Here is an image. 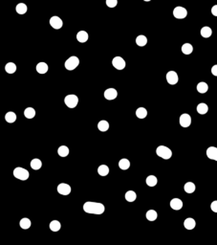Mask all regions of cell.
Segmentation results:
<instances>
[{
    "instance_id": "6da1fadb",
    "label": "cell",
    "mask_w": 217,
    "mask_h": 245,
    "mask_svg": "<svg viewBox=\"0 0 217 245\" xmlns=\"http://www.w3.org/2000/svg\"><path fill=\"white\" fill-rule=\"evenodd\" d=\"M83 211L85 213L92 214V215H102L105 211V205L101 204V203L88 201V202L84 203Z\"/></svg>"
},
{
    "instance_id": "7a4b0ae2",
    "label": "cell",
    "mask_w": 217,
    "mask_h": 245,
    "mask_svg": "<svg viewBox=\"0 0 217 245\" xmlns=\"http://www.w3.org/2000/svg\"><path fill=\"white\" fill-rule=\"evenodd\" d=\"M156 153L159 157L164 159V160H168L171 158L172 156V151L169 147H166V146H159L157 148H156Z\"/></svg>"
},
{
    "instance_id": "3957f363",
    "label": "cell",
    "mask_w": 217,
    "mask_h": 245,
    "mask_svg": "<svg viewBox=\"0 0 217 245\" xmlns=\"http://www.w3.org/2000/svg\"><path fill=\"white\" fill-rule=\"evenodd\" d=\"M14 176L17 179L19 180H22V181H25L27 180L30 176V173L29 171L26 170V169H23V168H20V167H17L14 170Z\"/></svg>"
},
{
    "instance_id": "277c9868",
    "label": "cell",
    "mask_w": 217,
    "mask_h": 245,
    "mask_svg": "<svg viewBox=\"0 0 217 245\" xmlns=\"http://www.w3.org/2000/svg\"><path fill=\"white\" fill-rule=\"evenodd\" d=\"M79 64H80L79 58L73 56V57H70L65 61L64 66L67 70H69V71H73V70H75L77 66H79Z\"/></svg>"
},
{
    "instance_id": "5b68a950",
    "label": "cell",
    "mask_w": 217,
    "mask_h": 245,
    "mask_svg": "<svg viewBox=\"0 0 217 245\" xmlns=\"http://www.w3.org/2000/svg\"><path fill=\"white\" fill-rule=\"evenodd\" d=\"M64 102L67 106V107L75 108L77 106V103H79V98H77V96H76L74 94L67 95L64 98Z\"/></svg>"
},
{
    "instance_id": "8992f818",
    "label": "cell",
    "mask_w": 217,
    "mask_h": 245,
    "mask_svg": "<svg viewBox=\"0 0 217 245\" xmlns=\"http://www.w3.org/2000/svg\"><path fill=\"white\" fill-rule=\"evenodd\" d=\"M173 15H174V17H176V18L178 19H183L185 18V17H187V11L186 10L185 8L183 7H176L174 10H173Z\"/></svg>"
},
{
    "instance_id": "52a82bcc",
    "label": "cell",
    "mask_w": 217,
    "mask_h": 245,
    "mask_svg": "<svg viewBox=\"0 0 217 245\" xmlns=\"http://www.w3.org/2000/svg\"><path fill=\"white\" fill-rule=\"evenodd\" d=\"M112 65L118 70H123L125 68L126 63H125L124 59L121 57H115L112 60Z\"/></svg>"
},
{
    "instance_id": "ba28073f",
    "label": "cell",
    "mask_w": 217,
    "mask_h": 245,
    "mask_svg": "<svg viewBox=\"0 0 217 245\" xmlns=\"http://www.w3.org/2000/svg\"><path fill=\"white\" fill-rule=\"evenodd\" d=\"M49 23H50V25L52 26V27H53L54 29H56V30L60 29L63 26V22H62L61 18L58 17V16H57V15L52 16L50 18Z\"/></svg>"
},
{
    "instance_id": "9c48e42d",
    "label": "cell",
    "mask_w": 217,
    "mask_h": 245,
    "mask_svg": "<svg viewBox=\"0 0 217 245\" xmlns=\"http://www.w3.org/2000/svg\"><path fill=\"white\" fill-rule=\"evenodd\" d=\"M57 192L62 195H68L71 192V187L66 183H60L57 188Z\"/></svg>"
},
{
    "instance_id": "30bf717a",
    "label": "cell",
    "mask_w": 217,
    "mask_h": 245,
    "mask_svg": "<svg viewBox=\"0 0 217 245\" xmlns=\"http://www.w3.org/2000/svg\"><path fill=\"white\" fill-rule=\"evenodd\" d=\"M179 122H180L181 127H188L190 125H191V117H190L188 114H187V113H184V114H182L180 116Z\"/></svg>"
},
{
    "instance_id": "8fae6325",
    "label": "cell",
    "mask_w": 217,
    "mask_h": 245,
    "mask_svg": "<svg viewBox=\"0 0 217 245\" xmlns=\"http://www.w3.org/2000/svg\"><path fill=\"white\" fill-rule=\"evenodd\" d=\"M167 81L169 84L171 85H175L178 81H179V77L175 71H169L167 74Z\"/></svg>"
},
{
    "instance_id": "7c38bea8",
    "label": "cell",
    "mask_w": 217,
    "mask_h": 245,
    "mask_svg": "<svg viewBox=\"0 0 217 245\" xmlns=\"http://www.w3.org/2000/svg\"><path fill=\"white\" fill-rule=\"evenodd\" d=\"M105 98L108 101H113L117 98L118 96V92L115 88H108L105 91Z\"/></svg>"
},
{
    "instance_id": "4fadbf2b",
    "label": "cell",
    "mask_w": 217,
    "mask_h": 245,
    "mask_svg": "<svg viewBox=\"0 0 217 245\" xmlns=\"http://www.w3.org/2000/svg\"><path fill=\"white\" fill-rule=\"evenodd\" d=\"M207 158H210L211 160L217 161V147H207Z\"/></svg>"
},
{
    "instance_id": "5bb4252c",
    "label": "cell",
    "mask_w": 217,
    "mask_h": 245,
    "mask_svg": "<svg viewBox=\"0 0 217 245\" xmlns=\"http://www.w3.org/2000/svg\"><path fill=\"white\" fill-rule=\"evenodd\" d=\"M170 207L175 211H179L183 208V201L179 198H173L170 201Z\"/></svg>"
},
{
    "instance_id": "9a60e30c",
    "label": "cell",
    "mask_w": 217,
    "mask_h": 245,
    "mask_svg": "<svg viewBox=\"0 0 217 245\" xmlns=\"http://www.w3.org/2000/svg\"><path fill=\"white\" fill-rule=\"evenodd\" d=\"M184 226H185V228L187 230H192V229L195 228L196 222H195V220L193 219V218L187 217V219H185V221H184Z\"/></svg>"
},
{
    "instance_id": "2e32d148",
    "label": "cell",
    "mask_w": 217,
    "mask_h": 245,
    "mask_svg": "<svg viewBox=\"0 0 217 245\" xmlns=\"http://www.w3.org/2000/svg\"><path fill=\"white\" fill-rule=\"evenodd\" d=\"M88 38H89V36L85 31H80L79 33L77 34V41L81 42V43L86 42L88 40Z\"/></svg>"
},
{
    "instance_id": "e0dca14e",
    "label": "cell",
    "mask_w": 217,
    "mask_h": 245,
    "mask_svg": "<svg viewBox=\"0 0 217 245\" xmlns=\"http://www.w3.org/2000/svg\"><path fill=\"white\" fill-rule=\"evenodd\" d=\"M146 219L147 220H149V221H154L157 219V217H158V214L157 212L155 211V210H149V211H147L146 212Z\"/></svg>"
},
{
    "instance_id": "ac0fdd59",
    "label": "cell",
    "mask_w": 217,
    "mask_h": 245,
    "mask_svg": "<svg viewBox=\"0 0 217 245\" xmlns=\"http://www.w3.org/2000/svg\"><path fill=\"white\" fill-rule=\"evenodd\" d=\"M195 189H196L195 184L192 182H187L184 186V190L187 194H192V192L195 191Z\"/></svg>"
},
{
    "instance_id": "d6986e66",
    "label": "cell",
    "mask_w": 217,
    "mask_h": 245,
    "mask_svg": "<svg viewBox=\"0 0 217 245\" xmlns=\"http://www.w3.org/2000/svg\"><path fill=\"white\" fill-rule=\"evenodd\" d=\"M50 230L51 231H53V232H58L60 230V228H61V224H60V222L58 220H53V221H51L50 222Z\"/></svg>"
},
{
    "instance_id": "ffe728a7",
    "label": "cell",
    "mask_w": 217,
    "mask_h": 245,
    "mask_svg": "<svg viewBox=\"0 0 217 245\" xmlns=\"http://www.w3.org/2000/svg\"><path fill=\"white\" fill-rule=\"evenodd\" d=\"M207 90H209V85H207L206 82H199L197 84V91L199 93H201V94H205L207 92Z\"/></svg>"
},
{
    "instance_id": "44dd1931",
    "label": "cell",
    "mask_w": 217,
    "mask_h": 245,
    "mask_svg": "<svg viewBox=\"0 0 217 245\" xmlns=\"http://www.w3.org/2000/svg\"><path fill=\"white\" fill-rule=\"evenodd\" d=\"M15 11H16V13L18 14H24L27 13L28 8H27V6H26V4H24V3H19V4H17V5H16Z\"/></svg>"
},
{
    "instance_id": "7402d4cb",
    "label": "cell",
    "mask_w": 217,
    "mask_h": 245,
    "mask_svg": "<svg viewBox=\"0 0 217 245\" xmlns=\"http://www.w3.org/2000/svg\"><path fill=\"white\" fill-rule=\"evenodd\" d=\"M207 111H209V106H207L205 102H201L197 106V112L199 113V114L204 115Z\"/></svg>"
},
{
    "instance_id": "603a6c76",
    "label": "cell",
    "mask_w": 217,
    "mask_h": 245,
    "mask_svg": "<svg viewBox=\"0 0 217 245\" xmlns=\"http://www.w3.org/2000/svg\"><path fill=\"white\" fill-rule=\"evenodd\" d=\"M146 185L147 186H149V187H154L157 185V183H158V179L156 176L154 175H149V176H147L146 177Z\"/></svg>"
},
{
    "instance_id": "cb8c5ba5",
    "label": "cell",
    "mask_w": 217,
    "mask_h": 245,
    "mask_svg": "<svg viewBox=\"0 0 217 245\" xmlns=\"http://www.w3.org/2000/svg\"><path fill=\"white\" fill-rule=\"evenodd\" d=\"M119 167H120V170H123V171L128 170L129 167H130V161L128 159H125V158L120 159L119 161Z\"/></svg>"
},
{
    "instance_id": "d4e9b609",
    "label": "cell",
    "mask_w": 217,
    "mask_h": 245,
    "mask_svg": "<svg viewBox=\"0 0 217 245\" xmlns=\"http://www.w3.org/2000/svg\"><path fill=\"white\" fill-rule=\"evenodd\" d=\"M124 197H125L126 201H128V202H134V201L136 200V198H137V195H136V192L134 191H126Z\"/></svg>"
},
{
    "instance_id": "484cf974",
    "label": "cell",
    "mask_w": 217,
    "mask_h": 245,
    "mask_svg": "<svg viewBox=\"0 0 217 245\" xmlns=\"http://www.w3.org/2000/svg\"><path fill=\"white\" fill-rule=\"evenodd\" d=\"M98 128H99L100 131H101V132H105V131H107L108 128H109L108 122L105 121V120H101L98 124Z\"/></svg>"
},
{
    "instance_id": "4316f807",
    "label": "cell",
    "mask_w": 217,
    "mask_h": 245,
    "mask_svg": "<svg viewBox=\"0 0 217 245\" xmlns=\"http://www.w3.org/2000/svg\"><path fill=\"white\" fill-rule=\"evenodd\" d=\"M136 43H137V45L138 46H140V47H144L146 45V43H147V38L145 36H143V34H140V36H138L137 38H136Z\"/></svg>"
},
{
    "instance_id": "83f0119b",
    "label": "cell",
    "mask_w": 217,
    "mask_h": 245,
    "mask_svg": "<svg viewBox=\"0 0 217 245\" xmlns=\"http://www.w3.org/2000/svg\"><path fill=\"white\" fill-rule=\"evenodd\" d=\"M37 71L39 74H45L48 71V65L45 62H39L37 65Z\"/></svg>"
},
{
    "instance_id": "f1b7e54d",
    "label": "cell",
    "mask_w": 217,
    "mask_h": 245,
    "mask_svg": "<svg viewBox=\"0 0 217 245\" xmlns=\"http://www.w3.org/2000/svg\"><path fill=\"white\" fill-rule=\"evenodd\" d=\"M193 51V46L190 44V43H185V44L182 46V52L185 55H190Z\"/></svg>"
},
{
    "instance_id": "f546056e",
    "label": "cell",
    "mask_w": 217,
    "mask_h": 245,
    "mask_svg": "<svg viewBox=\"0 0 217 245\" xmlns=\"http://www.w3.org/2000/svg\"><path fill=\"white\" fill-rule=\"evenodd\" d=\"M24 116L27 119H33L36 116V110L33 107H27L24 110Z\"/></svg>"
},
{
    "instance_id": "4dcf8cb0",
    "label": "cell",
    "mask_w": 217,
    "mask_h": 245,
    "mask_svg": "<svg viewBox=\"0 0 217 245\" xmlns=\"http://www.w3.org/2000/svg\"><path fill=\"white\" fill-rule=\"evenodd\" d=\"M5 120L7 122H9V124H13V122H14L16 121V115H15V113L14 112H8L7 114L5 115Z\"/></svg>"
},
{
    "instance_id": "1f68e13d",
    "label": "cell",
    "mask_w": 217,
    "mask_h": 245,
    "mask_svg": "<svg viewBox=\"0 0 217 245\" xmlns=\"http://www.w3.org/2000/svg\"><path fill=\"white\" fill-rule=\"evenodd\" d=\"M30 165H31V168L33 170L37 171V170H39L42 167V162L39 159H37V158H34V159H33L31 161V164Z\"/></svg>"
},
{
    "instance_id": "d6a6232c",
    "label": "cell",
    "mask_w": 217,
    "mask_h": 245,
    "mask_svg": "<svg viewBox=\"0 0 217 245\" xmlns=\"http://www.w3.org/2000/svg\"><path fill=\"white\" fill-rule=\"evenodd\" d=\"M98 173L101 176H106L109 173V168L106 165H101L98 169Z\"/></svg>"
},
{
    "instance_id": "836d02e7",
    "label": "cell",
    "mask_w": 217,
    "mask_h": 245,
    "mask_svg": "<svg viewBox=\"0 0 217 245\" xmlns=\"http://www.w3.org/2000/svg\"><path fill=\"white\" fill-rule=\"evenodd\" d=\"M211 34H212V30L210 27H207V26H205V27L201 29V36L203 38H210Z\"/></svg>"
},
{
    "instance_id": "e575fe53",
    "label": "cell",
    "mask_w": 217,
    "mask_h": 245,
    "mask_svg": "<svg viewBox=\"0 0 217 245\" xmlns=\"http://www.w3.org/2000/svg\"><path fill=\"white\" fill-rule=\"evenodd\" d=\"M136 116L139 119H144L147 116V110L144 107H139L136 110Z\"/></svg>"
},
{
    "instance_id": "d590c367",
    "label": "cell",
    "mask_w": 217,
    "mask_h": 245,
    "mask_svg": "<svg viewBox=\"0 0 217 245\" xmlns=\"http://www.w3.org/2000/svg\"><path fill=\"white\" fill-rule=\"evenodd\" d=\"M19 225H20V227H21L22 229L27 230V229H29L30 227H31V220L29 219V218H27V217H24V218H22V219L20 220Z\"/></svg>"
},
{
    "instance_id": "8d00e7d4",
    "label": "cell",
    "mask_w": 217,
    "mask_h": 245,
    "mask_svg": "<svg viewBox=\"0 0 217 245\" xmlns=\"http://www.w3.org/2000/svg\"><path fill=\"white\" fill-rule=\"evenodd\" d=\"M5 70L9 74H14L16 71V65L14 62H8L5 65Z\"/></svg>"
},
{
    "instance_id": "74e56055",
    "label": "cell",
    "mask_w": 217,
    "mask_h": 245,
    "mask_svg": "<svg viewBox=\"0 0 217 245\" xmlns=\"http://www.w3.org/2000/svg\"><path fill=\"white\" fill-rule=\"evenodd\" d=\"M57 153L60 157H66L69 154V148L66 146H60L57 150Z\"/></svg>"
},
{
    "instance_id": "f35d334b",
    "label": "cell",
    "mask_w": 217,
    "mask_h": 245,
    "mask_svg": "<svg viewBox=\"0 0 217 245\" xmlns=\"http://www.w3.org/2000/svg\"><path fill=\"white\" fill-rule=\"evenodd\" d=\"M118 4V0H106V5L109 8H115Z\"/></svg>"
},
{
    "instance_id": "ab89813d",
    "label": "cell",
    "mask_w": 217,
    "mask_h": 245,
    "mask_svg": "<svg viewBox=\"0 0 217 245\" xmlns=\"http://www.w3.org/2000/svg\"><path fill=\"white\" fill-rule=\"evenodd\" d=\"M211 211H212V212L217 213V200L213 201V202L211 204Z\"/></svg>"
},
{
    "instance_id": "60d3db41",
    "label": "cell",
    "mask_w": 217,
    "mask_h": 245,
    "mask_svg": "<svg viewBox=\"0 0 217 245\" xmlns=\"http://www.w3.org/2000/svg\"><path fill=\"white\" fill-rule=\"evenodd\" d=\"M211 74L213 76H216L217 77V64H215V65L212 66V68H211Z\"/></svg>"
},
{
    "instance_id": "b9f144b4",
    "label": "cell",
    "mask_w": 217,
    "mask_h": 245,
    "mask_svg": "<svg viewBox=\"0 0 217 245\" xmlns=\"http://www.w3.org/2000/svg\"><path fill=\"white\" fill-rule=\"evenodd\" d=\"M211 14H212L214 16H217V5H214V6L211 8Z\"/></svg>"
},
{
    "instance_id": "7bdbcfd3",
    "label": "cell",
    "mask_w": 217,
    "mask_h": 245,
    "mask_svg": "<svg viewBox=\"0 0 217 245\" xmlns=\"http://www.w3.org/2000/svg\"><path fill=\"white\" fill-rule=\"evenodd\" d=\"M144 1H145V2H149V1H151V0H144Z\"/></svg>"
}]
</instances>
